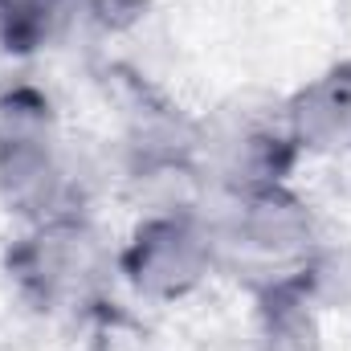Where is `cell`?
Instances as JSON below:
<instances>
[{
	"label": "cell",
	"instance_id": "cell-1",
	"mask_svg": "<svg viewBox=\"0 0 351 351\" xmlns=\"http://www.w3.org/2000/svg\"><path fill=\"white\" fill-rule=\"evenodd\" d=\"M0 188L16 213H45L58 200L49 106L29 90L0 106Z\"/></svg>",
	"mask_w": 351,
	"mask_h": 351
},
{
	"label": "cell",
	"instance_id": "cell-2",
	"mask_svg": "<svg viewBox=\"0 0 351 351\" xmlns=\"http://www.w3.org/2000/svg\"><path fill=\"white\" fill-rule=\"evenodd\" d=\"M208 262H213V245L188 221L176 217L143 225L123 258L131 282L147 294H184L188 286L200 282Z\"/></svg>",
	"mask_w": 351,
	"mask_h": 351
},
{
	"label": "cell",
	"instance_id": "cell-3",
	"mask_svg": "<svg viewBox=\"0 0 351 351\" xmlns=\"http://www.w3.org/2000/svg\"><path fill=\"white\" fill-rule=\"evenodd\" d=\"M12 274L29 290H37L41 302H58L62 294H74L90 282L94 237L82 225H49L12 258Z\"/></svg>",
	"mask_w": 351,
	"mask_h": 351
},
{
	"label": "cell",
	"instance_id": "cell-4",
	"mask_svg": "<svg viewBox=\"0 0 351 351\" xmlns=\"http://www.w3.org/2000/svg\"><path fill=\"white\" fill-rule=\"evenodd\" d=\"M306 237H311L306 213L294 200H286L282 192H274V188L250 196L237 225H233V245L245 258H265V262L269 258L274 262L298 258L306 250Z\"/></svg>",
	"mask_w": 351,
	"mask_h": 351
},
{
	"label": "cell",
	"instance_id": "cell-5",
	"mask_svg": "<svg viewBox=\"0 0 351 351\" xmlns=\"http://www.w3.org/2000/svg\"><path fill=\"white\" fill-rule=\"evenodd\" d=\"M290 123L306 147L351 143V66H335L302 90L290 106Z\"/></svg>",
	"mask_w": 351,
	"mask_h": 351
},
{
	"label": "cell",
	"instance_id": "cell-6",
	"mask_svg": "<svg viewBox=\"0 0 351 351\" xmlns=\"http://www.w3.org/2000/svg\"><path fill=\"white\" fill-rule=\"evenodd\" d=\"M70 0H0V41L12 53H29L49 41Z\"/></svg>",
	"mask_w": 351,
	"mask_h": 351
}]
</instances>
